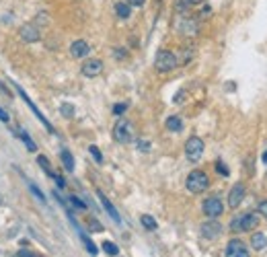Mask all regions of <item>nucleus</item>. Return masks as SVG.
<instances>
[{
    "label": "nucleus",
    "instance_id": "obj_1",
    "mask_svg": "<svg viewBox=\"0 0 267 257\" xmlns=\"http://www.w3.org/2000/svg\"><path fill=\"white\" fill-rule=\"evenodd\" d=\"M257 225H259V214L247 212L230 220V230L232 233H247V230L257 228Z\"/></svg>",
    "mask_w": 267,
    "mask_h": 257
},
{
    "label": "nucleus",
    "instance_id": "obj_2",
    "mask_svg": "<svg viewBox=\"0 0 267 257\" xmlns=\"http://www.w3.org/2000/svg\"><path fill=\"white\" fill-rule=\"evenodd\" d=\"M185 185H187V190L191 193H202V192H205L210 187V177L205 175L204 171L195 169V171H191V173L187 175Z\"/></svg>",
    "mask_w": 267,
    "mask_h": 257
},
{
    "label": "nucleus",
    "instance_id": "obj_3",
    "mask_svg": "<svg viewBox=\"0 0 267 257\" xmlns=\"http://www.w3.org/2000/svg\"><path fill=\"white\" fill-rule=\"evenodd\" d=\"M154 66H157L158 72H171L179 66V60H177V56L173 54V51L160 49L157 54V58H154Z\"/></svg>",
    "mask_w": 267,
    "mask_h": 257
},
{
    "label": "nucleus",
    "instance_id": "obj_4",
    "mask_svg": "<svg viewBox=\"0 0 267 257\" xmlns=\"http://www.w3.org/2000/svg\"><path fill=\"white\" fill-rule=\"evenodd\" d=\"M134 138V126L126 117H119L117 124L113 126V140L119 144H127Z\"/></svg>",
    "mask_w": 267,
    "mask_h": 257
},
{
    "label": "nucleus",
    "instance_id": "obj_5",
    "mask_svg": "<svg viewBox=\"0 0 267 257\" xmlns=\"http://www.w3.org/2000/svg\"><path fill=\"white\" fill-rule=\"evenodd\" d=\"M202 154H204V140L197 138V136H191V138L185 142V157H187V161L197 162L202 159Z\"/></svg>",
    "mask_w": 267,
    "mask_h": 257
},
{
    "label": "nucleus",
    "instance_id": "obj_6",
    "mask_svg": "<svg viewBox=\"0 0 267 257\" xmlns=\"http://www.w3.org/2000/svg\"><path fill=\"white\" fill-rule=\"evenodd\" d=\"M202 208H204V214L208 218H218V216H222V214H224V204H222L220 198H216V195L205 200Z\"/></svg>",
    "mask_w": 267,
    "mask_h": 257
},
{
    "label": "nucleus",
    "instance_id": "obj_7",
    "mask_svg": "<svg viewBox=\"0 0 267 257\" xmlns=\"http://www.w3.org/2000/svg\"><path fill=\"white\" fill-rule=\"evenodd\" d=\"M15 89H16V93H19V95H21V99H23V101H25V103H27V105L31 107V111H33V113H35V117H37L39 122L44 124L46 128H47V132H54V126H51V124L47 122V119H46V115L41 113V111L37 109V105H35V103H33V101L29 99V95H27V93H25V91H23V89L19 87V84H15Z\"/></svg>",
    "mask_w": 267,
    "mask_h": 257
},
{
    "label": "nucleus",
    "instance_id": "obj_8",
    "mask_svg": "<svg viewBox=\"0 0 267 257\" xmlns=\"http://www.w3.org/2000/svg\"><path fill=\"white\" fill-rule=\"evenodd\" d=\"M220 235H222V225L216 222V218H210L208 222L202 225V237H205L208 241H216Z\"/></svg>",
    "mask_w": 267,
    "mask_h": 257
},
{
    "label": "nucleus",
    "instance_id": "obj_9",
    "mask_svg": "<svg viewBox=\"0 0 267 257\" xmlns=\"http://www.w3.org/2000/svg\"><path fill=\"white\" fill-rule=\"evenodd\" d=\"M80 72L87 76V79H94V76H99V74L103 72V62H101V60H97V58L87 60V62L82 64Z\"/></svg>",
    "mask_w": 267,
    "mask_h": 257
},
{
    "label": "nucleus",
    "instance_id": "obj_10",
    "mask_svg": "<svg viewBox=\"0 0 267 257\" xmlns=\"http://www.w3.org/2000/svg\"><path fill=\"white\" fill-rule=\"evenodd\" d=\"M226 257H249V251L243 241H238V239H232L226 245Z\"/></svg>",
    "mask_w": 267,
    "mask_h": 257
},
{
    "label": "nucleus",
    "instance_id": "obj_11",
    "mask_svg": "<svg viewBox=\"0 0 267 257\" xmlns=\"http://www.w3.org/2000/svg\"><path fill=\"white\" fill-rule=\"evenodd\" d=\"M243 200H245V185L236 183L228 193V206L230 208H238V206L243 204Z\"/></svg>",
    "mask_w": 267,
    "mask_h": 257
},
{
    "label": "nucleus",
    "instance_id": "obj_12",
    "mask_svg": "<svg viewBox=\"0 0 267 257\" xmlns=\"http://www.w3.org/2000/svg\"><path fill=\"white\" fill-rule=\"evenodd\" d=\"M70 54H72V58H87L91 54V46L84 39H76L70 46Z\"/></svg>",
    "mask_w": 267,
    "mask_h": 257
},
{
    "label": "nucleus",
    "instance_id": "obj_13",
    "mask_svg": "<svg viewBox=\"0 0 267 257\" xmlns=\"http://www.w3.org/2000/svg\"><path fill=\"white\" fill-rule=\"evenodd\" d=\"M21 37H23V41H27V44H33V41H39V29L35 27V25H31V23H27V25H23L21 27Z\"/></svg>",
    "mask_w": 267,
    "mask_h": 257
},
{
    "label": "nucleus",
    "instance_id": "obj_14",
    "mask_svg": "<svg viewBox=\"0 0 267 257\" xmlns=\"http://www.w3.org/2000/svg\"><path fill=\"white\" fill-rule=\"evenodd\" d=\"M97 195H99V200H101V204H103V208H105V210H107V214H109V216H111V218H113V220L117 222V225H119V222H122V218H119V214H117V210H115V206H113V204H111V202H109V198H107V195H105V193H103L101 190L97 192Z\"/></svg>",
    "mask_w": 267,
    "mask_h": 257
},
{
    "label": "nucleus",
    "instance_id": "obj_15",
    "mask_svg": "<svg viewBox=\"0 0 267 257\" xmlns=\"http://www.w3.org/2000/svg\"><path fill=\"white\" fill-rule=\"evenodd\" d=\"M165 126H167L169 132H181L183 130V119H181L179 115H171V117H167Z\"/></svg>",
    "mask_w": 267,
    "mask_h": 257
},
{
    "label": "nucleus",
    "instance_id": "obj_16",
    "mask_svg": "<svg viewBox=\"0 0 267 257\" xmlns=\"http://www.w3.org/2000/svg\"><path fill=\"white\" fill-rule=\"evenodd\" d=\"M251 247H253L255 251H263L265 247H267V237L263 233H255L251 237Z\"/></svg>",
    "mask_w": 267,
    "mask_h": 257
},
{
    "label": "nucleus",
    "instance_id": "obj_17",
    "mask_svg": "<svg viewBox=\"0 0 267 257\" xmlns=\"http://www.w3.org/2000/svg\"><path fill=\"white\" fill-rule=\"evenodd\" d=\"M60 159H62V165H64V169L68 171V173H74V157L70 154V150H62L60 152Z\"/></svg>",
    "mask_w": 267,
    "mask_h": 257
},
{
    "label": "nucleus",
    "instance_id": "obj_18",
    "mask_svg": "<svg viewBox=\"0 0 267 257\" xmlns=\"http://www.w3.org/2000/svg\"><path fill=\"white\" fill-rule=\"evenodd\" d=\"M115 13H117L119 19H130V16H132V6L127 2H117L115 4Z\"/></svg>",
    "mask_w": 267,
    "mask_h": 257
},
{
    "label": "nucleus",
    "instance_id": "obj_19",
    "mask_svg": "<svg viewBox=\"0 0 267 257\" xmlns=\"http://www.w3.org/2000/svg\"><path fill=\"white\" fill-rule=\"evenodd\" d=\"M80 241L84 243V247H87V251H89L91 255H97V253H99V249H97V245H94V243L91 241V239H89L87 235H84V233H82V230H80Z\"/></svg>",
    "mask_w": 267,
    "mask_h": 257
},
{
    "label": "nucleus",
    "instance_id": "obj_20",
    "mask_svg": "<svg viewBox=\"0 0 267 257\" xmlns=\"http://www.w3.org/2000/svg\"><path fill=\"white\" fill-rule=\"evenodd\" d=\"M140 222H142V226L146 228V230H157V220H154L152 216H150V214H144V216L140 218Z\"/></svg>",
    "mask_w": 267,
    "mask_h": 257
},
{
    "label": "nucleus",
    "instance_id": "obj_21",
    "mask_svg": "<svg viewBox=\"0 0 267 257\" xmlns=\"http://www.w3.org/2000/svg\"><path fill=\"white\" fill-rule=\"evenodd\" d=\"M37 162H39L41 167H44V171H46V173H47L49 177H56V173H54V171H51V167H49V161H47V157H44V154H39V157H37Z\"/></svg>",
    "mask_w": 267,
    "mask_h": 257
},
{
    "label": "nucleus",
    "instance_id": "obj_22",
    "mask_svg": "<svg viewBox=\"0 0 267 257\" xmlns=\"http://www.w3.org/2000/svg\"><path fill=\"white\" fill-rule=\"evenodd\" d=\"M19 136H21V140H23L25 144H27V148H29L31 152H35V150H37V146H35V142H33V140L29 138V134H27V132H25V130H21V134H19Z\"/></svg>",
    "mask_w": 267,
    "mask_h": 257
},
{
    "label": "nucleus",
    "instance_id": "obj_23",
    "mask_svg": "<svg viewBox=\"0 0 267 257\" xmlns=\"http://www.w3.org/2000/svg\"><path fill=\"white\" fill-rule=\"evenodd\" d=\"M200 2V0H181V2H177V11H189V8H191L193 4H197Z\"/></svg>",
    "mask_w": 267,
    "mask_h": 257
},
{
    "label": "nucleus",
    "instance_id": "obj_24",
    "mask_svg": "<svg viewBox=\"0 0 267 257\" xmlns=\"http://www.w3.org/2000/svg\"><path fill=\"white\" fill-rule=\"evenodd\" d=\"M183 33H185V35H195V33H197V25L191 21V23H189V21H185L183 23Z\"/></svg>",
    "mask_w": 267,
    "mask_h": 257
},
{
    "label": "nucleus",
    "instance_id": "obj_25",
    "mask_svg": "<svg viewBox=\"0 0 267 257\" xmlns=\"http://www.w3.org/2000/svg\"><path fill=\"white\" fill-rule=\"evenodd\" d=\"M103 251L109 253V255H117V253H119L117 245H115V243H111V241H105V243H103Z\"/></svg>",
    "mask_w": 267,
    "mask_h": 257
},
{
    "label": "nucleus",
    "instance_id": "obj_26",
    "mask_svg": "<svg viewBox=\"0 0 267 257\" xmlns=\"http://www.w3.org/2000/svg\"><path fill=\"white\" fill-rule=\"evenodd\" d=\"M60 111H62V115H64V117H74V107H72V105H68V103H64V105L60 107Z\"/></svg>",
    "mask_w": 267,
    "mask_h": 257
},
{
    "label": "nucleus",
    "instance_id": "obj_27",
    "mask_svg": "<svg viewBox=\"0 0 267 257\" xmlns=\"http://www.w3.org/2000/svg\"><path fill=\"white\" fill-rule=\"evenodd\" d=\"M89 228L93 230V233H103V225H101V222H97L94 218L89 220Z\"/></svg>",
    "mask_w": 267,
    "mask_h": 257
},
{
    "label": "nucleus",
    "instance_id": "obj_28",
    "mask_svg": "<svg viewBox=\"0 0 267 257\" xmlns=\"http://www.w3.org/2000/svg\"><path fill=\"white\" fill-rule=\"evenodd\" d=\"M70 204L74 206V208H79V210H84V208H87V204H84L80 198H76V195H70Z\"/></svg>",
    "mask_w": 267,
    "mask_h": 257
},
{
    "label": "nucleus",
    "instance_id": "obj_29",
    "mask_svg": "<svg viewBox=\"0 0 267 257\" xmlns=\"http://www.w3.org/2000/svg\"><path fill=\"white\" fill-rule=\"evenodd\" d=\"M89 150H91V154H93L94 161H97V162H103V154H101V150H99L97 146H89Z\"/></svg>",
    "mask_w": 267,
    "mask_h": 257
},
{
    "label": "nucleus",
    "instance_id": "obj_30",
    "mask_svg": "<svg viewBox=\"0 0 267 257\" xmlns=\"http://www.w3.org/2000/svg\"><path fill=\"white\" fill-rule=\"evenodd\" d=\"M16 257H41V255L35 253V251H31V249H21L19 253H16Z\"/></svg>",
    "mask_w": 267,
    "mask_h": 257
},
{
    "label": "nucleus",
    "instance_id": "obj_31",
    "mask_svg": "<svg viewBox=\"0 0 267 257\" xmlns=\"http://www.w3.org/2000/svg\"><path fill=\"white\" fill-rule=\"evenodd\" d=\"M29 187H31V192H33V193H35V195H37V200H39L41 204H46V198H44V193H41V192H39V187H37V185H33V183H31Z\"/></svg>",
    "mask_w": 267,
    "mask_h": 257
},
{
    "label": "nucleus",
    "instance_id": "obj_32",
    "mask_svg": "<svg viewBox=\"0 0 267 257\" xmlns=\"http://www.w3.org/2000/svg\"><path fill=\"white\" fill-rule=\"evenodd\" d=\"M126 109H127L126 103H117V105L113 107V113H115V115H122V113H126Z\"/></svg>",
    "mask_w": 267,
    "mask_h": 257
},
{
    "label": "nucleus",
    "instance_id": "obj_33",
    "mask_svg": "<svg viewBox=\"0 0 267 257\" xmlns=\"http://www.w3.org/2000/svg\"><path fill=\"white\" fill-rule=\"evenodd\" d=\"M138 148H140L142 152H148V150H150V142H146V140H140V142H138Z\"/></svg>",
    "mask_w": 267,
    "mask_h": 257
},
{
    "label": "nucleus",
    "instance_id": "obj_34",
    "mask_svg": "<svg viewBox=\"0 0 267 257\" xmlns=\"http://www.w3.org/2000/svg\"><path fill=\"white\" fill-rule=\"evenodd\" d=\"M259 212H261V216H263V218H267V200L259 202Z\"/></svg>",
    "mask_w": 267,
    "mask_h": 257
},
{
    "label": "nucleus",
    "instance_id": "obj_35",
    "mask_svg": "<svg viewBox=\"0 0 267 257\" xmlns=\"http://www.w3.org/2000/svg\"><path fill=\"white\" fill-rule=\"evenodd\" d=\"M216 169H218V173H222V175H228V169L224 167V162H222V161H218V162H216Z\"/></svg>",
    "mask_w": 267,
    "mask_h": 257
},
{
    "label": "nucleus",
    "instance_id": "obj_36",
    "mask_svg": "<svg viewBox=\"0 0 267 257\" xmlns=\"http://www.w3.org/2000/svg\"><path fill=\"white\" fill-rule=\"evenodd\" d=\"M8 119H11V115H8V113H6V111H4L2 107H0V122H4V124H8Z\"/></svg>",
    "mask_w": 267,
    "mask_h": 257
},
{
    "label": "nucleus",
    "instance_id": "obj_37",
    "mask_svg": "<svg viewBox=\"0 0 267 257\" xmlns=\"http://www.w3.org/2000/svg\"><path fill=\"white\" fill-rule=\"evenodd\" d=\"M126 2L130 4V6H144L146 0H126Z\"/></svg>",
    "mask_w": 267,
    "mask_h": 257
},
{
    "label": "nucleus",
    "instance_id": "obj_38",
    "mask_svg": "<svg viewBox=\"0 0 267 257\" xmlns=\"http://www.w3.org/2000/svg\"><path fill=\"white\" fill-rule=\"evenodd\" d=\"M115 56H117V58H124V56H126V51H122V48H117V51H115Z\"/></svg>",
    "mask_w": 267,
    "mask_h": 257
},
{
    "label": "nucleus",
    "instance_id": "obj_39",
    "mask_svg": "<svg viewBox=\"0 0 267 257\" xmlns=\"http://www.w3.org/2000/svg\"><path fill=\"white\" fill-rule=\"evenodd\" d=\"M263 162H265V165H267V150H265V154H263Z\"/></svg>",
    "mask_w": 267,
    "mask_h": 257
},
{
    "label": "nucleus",
    "instance_id": "obj_40",
    "mask_svg": "<svg viewBox=\"0 0 267 257\" xmlns=\"http://www.w3.org/2000/svg\"><path fill=\"white\" fill-rule=\"evenodd\" d=\"M0 204H2V195H0Z\"/></svg>",
    "mask_w": 267,
    "mask_h": 257
}]
</instances>
